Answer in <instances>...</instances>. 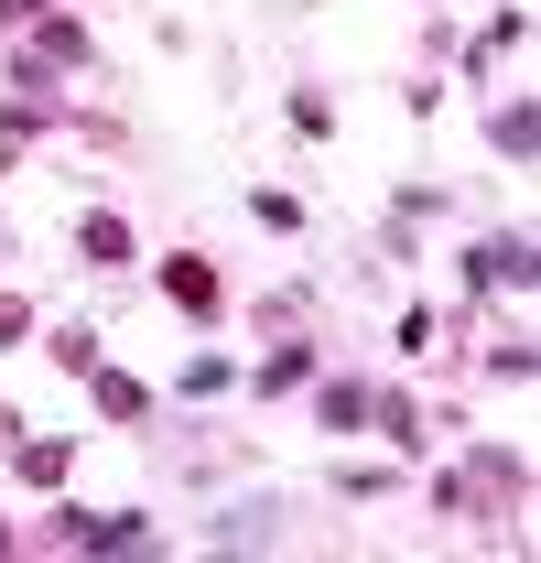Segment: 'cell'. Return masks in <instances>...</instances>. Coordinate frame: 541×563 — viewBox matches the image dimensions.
Segmentation results:
<instances>
[{"instance_id":"cell-1","label":"cell","mask_w":541,"mask_h":563,"mask_svg":"<svg viewBox=\"0 0 541 563\" xmlns=\"http://www.w3.org/2000/svg\"><path fill=\"white\" fill-rule=\"evenodd\" d=\"M476 282H487V292H498V282L520 292V282H531V239H487V250H476Z\"/></svg>"},{"instance_id":"cell-2","label":"cell","mask_w":541,"mask_h":563,"mask_svg":"<svg viewBox=\"0 0 541 563\" xmlns=\"http://www.w3.org/2000/svg\"><path fill=\"white\" fill-rule=\"evenodd\" d=\"M66 542H87V553H131L141 520H131V509H109V520H66Z\"/></svg>"},{"instance_id":"cell-3","label":"cell","mask_w":541,"mask_h":563,"mask_svg":"<svg viewBox=\"0 0 541 563\" xmlns=\"http://www.w3.org/2000/svg\"><path fill=\"white\" fill-rule=\"evenodd\" d=\"M163 282H174L185 314H217V272H206V261H163Z\"/></svg>"},{"instance_id":"cell-4","label":"cell","mask_w":541,"mask_h":563,"mask_svg":"<svg viewBox=\"0 0 541 563\" xmlns=\"http://www.w3.org/2000/svg\"><path fill=\"white\" fill-rule=\"evenodd\" d=\"M98 412H109V422H141V412H152V390H141V379H98Z\"/></svg>"},{"instance_id":"cell-5","label":"cell","mask_w":541,"mask_h":563,"mask_svg":"<svg viewBox=\"0 0 541 563\" xmlns=\"http://www.w3.org/2000/svg\"><path fill=\"white\" fill-rule=\"evenodd\" d=\"M87 261H131V228L120 217H87Z\"/></svg>"},{"instance_id":"cell-6","label":"cell","mask_w":541,"mask_h":563,"mask_svg":"<svg viewBox=\"0 0 541 563\" xmlns=\"http://www.w3.org/2000/svg\"><path fill=\"white\" fill-rule=\"evenodd\" d=\"M22 325H33V303H11V292H0V347H11Z\"/></svg>"}]
</instances>
